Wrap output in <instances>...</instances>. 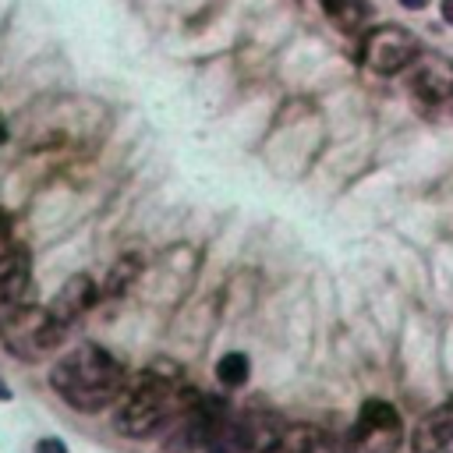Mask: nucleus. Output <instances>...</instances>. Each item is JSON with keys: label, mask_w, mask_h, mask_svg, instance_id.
Returning a JSON list of instances; mask_svg holds the SVG:
<instances>
[{"label": "nucleus", "mask_w": 453, "mask_h": 453, "mask_svg": "<svg viewBox=\"0 0 453 453\" xmlns=\"http://www.w3.org/2000/svg\"><path fill=\"white\" fill-rule=\"evenodd\" d=\"M124 365L99 343H78L50 372V386L60 393V400L85 414L113 407L124 393Z\"/></svg>", "instance_id": "obj_1"}, {"label": "nucleus", "mask_w": 453, "mask_h": 453, "mask_svg": "<svg viewBox=\"0 0 453 453\" xmlns=\"http://www.w3.org/2000/svg\"><path fill=\"white\" fill-rule=\"evenodd\" d=\"M177 372H156L149 368L127 393H120L117 407H113V428L120 435H131V439H142V435H152L177 407L180 393H177Z\"/></svg>", "instance_id": "obj_2"}, {"label": "nucleus", "mask_w": 453, "mask_h": 453, "mask_svg": "<svg viewBox=\"0 0 453 453\" xmlns=\"http://www.w3.org/2000/svg\"><path fill=\"white\" fill-rule=\"evenodd\" d=\"M64 326L53 319L50 308H35V304H25V308H11L4 319H0V340L7 343V350L21 361H39L46 354H53L64 340Z\"/></svg>", "instance_id": "obj_3"}, {"label": "nucleus", "mask_w": 453, "mask_h": 453, "mask_svg": "<svg viewBox=\"0 0 453 453\" xmlns=\"http://www.w3.org/2000/svg\"><path fill=\"white\" fill-rule=\"evenodd\" d=\"M403 439V418L393 403L372 396L361 403L354 425L343 435V453H396Z\"/></svg>", "instance_id": "obj_4"}, {"label": "nucleus", "mask_w": 453, "mask_h": 453, "mask_svg": "<svg viewBox=\"0 0 453 453\" xmlns=\"http://www.w3.org/2000/svg\"><path fill=\"white\" fill-rule=\"evenodd\" d=\"M421 57V39L407 25H379L365 32L361 60L375 74H396Z\"/></svg>", "instance_id": "obj_5"}, {"label": "nucleus", "mask_w": 453, "mask_h": 453, "mask_svg": "<svg viewBox=\"0 0 453 453\" xmlns=\"http://www.w3.org/2000/svg\"><path fill=\"white\" fill-rule=\"evenodd\" d=\"M411 92L432 106L453 99V60L439 53H421L411 71Z\"/></svg>", "instance_id": "obj_6"}, {"label": "nucleus", "mask_w": 453, "mask_h": 453, "mask_svg": "<svg viewBox=\"0 0 453 453\" xmlns=\"http://www.w3.org/2000/svg\"><path fill=\"white\" fill-rule=\"evenodd\" d=\"M96 297H99V287L92 283V276L78 273V276H71V280L60 287V294L53 297L50 311H53V319L67 329L71 322H78V319L96 304Z\"/></svg>", "instance_id": "obj_7"}, {"label": "nucleus", "mask_w": 453, "mask_h": 453, "mask_svg": "<svg viewBox=\"0 0 453 453\" xmlns=\"http://www.w3.org/2000/svg\"><path fill=\"white\" fill-rule=\"evenodd\" d=\"M446 446H453V400L428 411L411 435L414 453H446Z\"/></svg>", "instance_id": "obj_8"}, {"label": "nucleus", "mask_w": 453, "mask_h": 453, "mask_svg": "<svg viewBox=\"0 0 453 453\" xmlns=\"http://www.w3.org/2000/svg\"><path fill=\"white\" fill-rule=\"evenodd\" d=\"M28 276H32V262L21 248H7L0 255V308H18V301L28 290Z\"/></svg>", "instance_id": "obj_9"}, {"label": "nucleus", "mask_w": 453, "mask_h": 453, "mask_svg": "<svg viewBox=\"0 0 453 453\" xmlns=\"http://www.w3.org/2000/svg\"><path fill=\"white\" fill-rule=\"evenodd\" d=\"M273 453H333V442L315 425H290L276 442Z\"/></svg>", "instance_id": "obj_10"}, {"label": "nucleus", "mask_w": 453, "mask_h": 453, "mask_svg": "<svg viewBox=\"0 0 453 453\" xmlns=\"http://www.w3.org/2000/svg\"><path fill=\"white\" fill-rule=\"evenodd\" d=\"M322 11L340 32H361L365 21H368V4L365 0H322Z\"/></svg>", "instance_id": "obj_11"}, {"label": "nucleus", "mask_w": 453, "mask_h": 453, "mask_svg": "<svg viewBox=\"0 0 453 453\" xmlns=\"http://www.w3.org/2000/svg\"><path fill=\"white\" fill-rule=\"evenodd\" d=\"M138 273H142V258L138 255H120L117 262H113V269H110V276H106V283H103V294H124L134 280H138Z\"/></svg>", "instance_id": "obj_12"}, {"label": "nucleus", "mask_w": 453, "mask_h": 453, "mask_svg": "<svg viewBox=\"0 0 453 453\" xmlns=\"http://www.w3.org/2000/svg\"><path fill=\"white\" fill-rule=\"evenodd\" d=\"M216 379H219L226 389L244 386V382H248V357H244V354H237V350L223 354V357L216 361Z\"/></svg>", "instance_id": "obj_13"}, {"label": "nucleus", "mask_w": 453, "mask_h": 453, "mask_svg": "<svg viewBox=\"0 0 453 453\" xmlns=\"http://www.w3.org/2000/svg\"><path fill=\"white\" fill-rule=\"evenodd\" d=\"M35 453H67V446L60 439H39L35 442Z\"/></svg>", "instance_id": "obj_14"}, {"label": "nucleus", "mask_w": 453, "mask_h": 453, "mask_svg": "<svg viewBox=\"0 0 453 453\" xmlns=\"http://www.w3.org/2000/svg\"><path fill=\"white\" fill-rule=\"evenodd\" d=\"M7 248H11V234H7V226L0 223V255H4Z\"/></svg>", "instance_id": "obj_15"}, {"label": "nucleus", "mask_w": 453, "mask_h": 453, "mask_svg": "<svg viewBox=\"0 0 453 453\" xmlns=\"http://www.w3.org/2000/svg\"><path fill=\"white\" fill-rule=\"evenodd\" d=\"M439 7H442V18H446V21H449V25H453V0H442V4H439Z\"/></svg>", "instance_id": "obj_16"}, {"label": "nucleus", "mask_w": 453, "mask_h": 453, "mask_svg": "<svg viewBox=\"0 0 453 453\" xmlns=\"http://www.w3.org/2000/svg\"><path fill=\"white\" fill-rule=\"evenodd\" d=\"M403 7H411V11H421V7H428V0H400Z\"/></svg>", "instance_id": "obj_17"}, {"label": "nucleus", "mask_w": 453, "mask_h": 453, "mask_svg": "<svg viewBox=\"0 0 453 453\" xmlns=\"http://www.w3.org/2000/svg\"><path fill=\"white\" fill-rule=\"evenodd\" d=\"M0 400H11V389H7V382L0 379Z\"/></svg>", "instance_id": "obj_18"}, {"label": "nucleus", "mask_w": 453, "mask_h": 453, "mask_svg": "<svg viewBox=\"0 0 453 453\" xmlns=\"http://www.w3.org/2000/svg\"><path fill=\"white\" fill-rule=\"evenodd\" d=\"M0 142H4V127H0Z\"/></svg>", "instance_id": "obj_19"}]
</instances>
